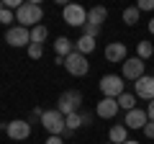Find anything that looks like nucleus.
<instances>
[{
	"instance_id": "c756f323",
	"label": "nucleus",
	"mask_w": 154,
	"mask_h": 144,
	"mask_svg": "<svg viewBox=\"0 0 154 144\" xmlns=\"http://www.w3.org/2000/svg\"><path fill=\"white\" fill-rule=\"evenodd\" d=\"M46 144H67V142L62 136H49V139H46Z\"/></svg>"
},
{
	"instance_id": "6ab92c4d",
	"label": "nucleus",
	"mask_w": 154,
	"mask_h": 144,
	"mask_svg": "<svg viewBox=\"0 0 154 144\" xmlns=\"http://www.w3.org/2000/svg\"><path fill=\"white\" fill-rule=\"evenodd\" d=\"M139 8L136 5H131V8H126V11H123V23H126V26H136L139 23Z\"/></svg>"
},
{
	"instance_id": "f03ea898",
	"label": "nucleus",
	"mask_w": 154,
	"mask_h": 144,
	"mask_svg": "<svg viewBox=\"0 0 154 144\" xmlns=\"http://www.w3.org/2000/svg\"><path fill=\"white\" fill-rule=\"evenodd\" d=\"M80 105H82V93H80V90H67V93H62L59 100H57V111L67 118V116H72V113L82 111Z\"/></svg>"
},
{
	"instance_id": "393cba45",
	"label": "nucleus",
	"mask_w": 154,
	"mask_h": 144,
	"mask_svg": "<svg viewBox=\"0 0 154 144\" xmlns=\"http://www.w3.org/2000/svg\"><path fill=\"white\" fill-rule=\"evenodd\" d=\"M13 21H16V16H13L8 8H3V11H0V23H3V26H8V23H13Z\"/></svg>"
},
{
	"instance_id": "4468645a",
	"label": "nucleus",
	"mask_w": 154,
	"mask_h": 144,
	"mask_svg": "<svg viewBox=\"0 0 154 144\" xmlns=\"http://www.w3.org/2000/svg\"><path fill=\"white\" fill-rule=\"evenodd\" d=\"M108 139H110V144H123V142H128V129L123 126V124H116V126H110Z\"/></svg>"
},
{
	"instance_id": "bb28decb",
	"label": "nucleus",
	"mask_w": 154,
	"mask_h": 144,
	"mask_svg": "<svg viewBox=\"0 0 154 144\" xmlns=\"http://www.w3.org/2000/svg\"><path fill=\"white\" fill-rule=\"evenodd\" d=\"M80 121H82V126H90V124H93V113L80 111Z\"/></svg>"
},
{
	"instance_id": "39448f33",
	"label": "nucleus",
	"mask_w": 154,
	"mask_h": 144,
	"mask_svg": "<svg viewBox=\"0 0 154 144\" xmlns=\"http://www.w3.org/2000/svg\"><path fill=\"white\" fill-rule=\"evenodd\" d=\"M62 18H64L67 26H75V28H82L88 23V11L82 5H77V3H69V5L62 11Z\"/></svg>"
},
{
	"instance_id": "7ed1b4c3",
	"label": "nucleus",
	"mask_w": 154,
	"mask_h": 144,
	"mask_svg": "<svg viewBox=\"0 0 154 144\" xmlns=\"http://www.w3.org/2000/svg\"><path fill=\"white\" fill-rule=\"evenodd\" d=\"M100 90H103V98H121L126 93V83H123L121 75H103L100 77Z\"/></svg>"
},
{
	"instance_id": "6e6552de",
	"label": "nucleus",
	"mask_w": 154,
	"mask_h": 144,
	"mask_svg": "<svg viewBox=\"0 0 154 144\" xmlns=\"http://www.w3.org/2000/svg\"><path fill=\"white\" fill-rule=\"evenodd\" d=\"M5 134L11 139H16V142H21V139H28L31 136V124L23 121V118H16V121H11L5 126Z\"/></svg>"
},
{
	"instance_id": "f257e3e1",
	"label": "nucleus",
	"mask_w": 154,
	"mask_h": 144,
	"mask_svg": "<svg viewBox=\"0 0 154 144\" xmlns=\"http://www.w3.org/2000/svg\"><path fill=\"white\" fill-rule=\"evenodd\" d=\"M41 18H44V11H41L38 3H23V5L16 11V21H18V26H23V28L38 26Z\"/></svg>"
},
{
	"instance_id": "9b49d317",
	"label": "nucleus",
	"mask_w": 154,
	"mask_h": 144,
	"mask_svg": "<svg viewBox=\"0 0 154 144\" xmlns=\"http://www.w3.org/2000/svg\"><path fill=\"white\" fill-rule=\"evenodd\" d=\"M146 124H149L146 111H141V108H134V111L126 113V121H123V126H126V129H144Z\"/></svg>"
},
{
	"instance_id": "aec40b11",
	"label": "nucleus",
	"mask_w": 154,
	"mask_h": 144,
	"mask_svg": "<svg viewBox=\"0 0 154 144\" xmlns=\"http://www.w3.org/2000/svg\"><path fill=\"white\" fill-rule=\"evenodd\" d=\"M118 108H126V113H128V111H134V108H136V95L123 93L121 98H118Z\"/></svg>"
},
{
	"instance_id": "5701e85b",
	"label": "nucleus",
	"mask_w": 154,
	"mask_h": 144,
	"mask_svg": "<svg viewBox=\"0 0 154 144\" xmlns=\"http://www.w3.org/2000/svg\"><path fill=\"white\" fill-rule=\"evenodd\" d=\"M82 36H90V39H98V36H100V26H93V23H85V26H82Z\"/></svg>"
},
{
	"instance_id": "a211bd4d",
	"label": "nucleus",
	"mask_w": 154,
	"mask_h": 144,
	"mask_svg": "<svg viewBox=\"0 0 154 144\" xmlns=\"http://www.w3.org/2000/svg\"><path fill=\"white\" fill-rule=\"evenodd\" d=\"M46 36H49V28H46V26H41V23L31 28V44H44V41H46Z\"/></svg>"
},
{
	"instance_id": "412c9836",
	"label": "nucleus",
	"mask_w": 154,
	"mask_h": 144,
	"mask_svg": "<svg viewBox=\"0 0 154 144\" xmlns=\"http://www.w3.org/2000/svg\"><path fill=\"white\" fill-rule=\"evenodd\" d=\"M139 59H149V57L154 54V44L152 41H139Z\"/></svg>"
},
{
	"instance_id": "c85d7f7f",
	"label": "nucleus",
	"mask_w": 154,
	"mask_h": 144,
	"mask_svg": "<svg viewBox=\"0 0 154 144\" xmlns=\"http://www.w3.org/2000/svg\"><path fill=\"white\" fill-rule=\"evenodd\" d=\"M21 5H23L21 0H5V8H8V11H18Z\"/></svg>"
},
{
	"instance_id": "1a4fd4ad",
	"label": "nucleus",
	"mask_w": 154,
	"mask_h": 144,
	"mask_svg": "<svg viewBox=\"0 0 154 144\" xmlns=\"http://www.w3.org/2000/svg\"><path fill=\"white\" fill-rule=\"evenodd\" d=\"M136 88V98H144V100H154V75H144L134 83Z\"/></svg>"
},
{
	"instance_id": "f8f14e48",
	"label": "nucleus",
	"mask_w": 154,
	"mask_h": 144,
	"mask_svg": "<svg viewBox=\"0 0 154 144\" xmlns=\"http://www.w3.org/2000/svg\"><path fill=\"white\" fill-rule=\"evenodd\" d=\"M126 54H128V49L121 44V41H110L108 46H105V59L108 62H126Z\"/></svg>"
},
{
	"instance_id": "f3484780",
	"label": "nucleus",
	"mask_w": 154,
	"mask_h": 144,
	"mask_svg": "<svg viewBox=\"0 0 154 144\" xmlns=\"http://www.w3.org/2000/svg\"><path fill=\"white\" fill-rule=\"evenodd\" d=\"M75 52H80V54L88 57L90 52H95V39H90V36H82V39L75 44Z\"/></svg>"
},
{
	"instance_id": "ddd939ff",
	"label": "nucleus",
	"mask_w": 154,
	"mask_h": 144,
	"mask_svg": "<svg viewBox=\"0 0 154 144\" xmlns=\"http://www.w3.org/2000/svg\"><path fill=\"white\" fill-rule=\"evenodd\" d=\"M95 113H98L100 118H113L116 113H118V100L116 98H103L98 103V108H95Z\"/></svg>"
},
{
	"instance_id": "2eb2a0df",
	"label": "nucleus",
	"mask_w": 154,
	"mask_h": 144,
	"mask_svg": "<svg viewBox=\"0 0 154 144\" xmlns=\"http://www.w3.org/2000/svg\"><path fill=\"white\" fill-rule=\"evenodd\" d=\"M54 52H57V57H62V59H67V57L75 52V44H72L67 36H59V39L54 41Z\"/></svg>"
},
{
	"instance_id": "473e14b6",
	"label": "nucleus",
	"mask_w": 154,
	"mask_h": 144,
	"mask_svg": "<svg viewBox=\"0 0 154 144\" xmlns=\"http://www.w3.org/2000/svg\"><path fill=\"white\" fill-rule=\"evenodd\" d=\"M123 144H139V142H134V139H128V142H123Z\"/></svg>"
},
{
	"instance_id": "7c9ffc66",
	"label": "nucleus",
	"mask_w": 154,
	"mask_h": 144,
	"mask_svg": "<svg viewBox=\"0 0 154 144\" xmlns=\"http://www.w3.org/2000/svg\"><path fill=\"white\" fill-rule=\"evenodd\" d=\"M146 116H149V121H154V100H149V111H146Z\"/></svg>"
},
{
	"instance_id": "72a5a7b5",
	"label": "nucleus",
	"mask_w": 154,
	"mask_h": 144,
	"mask_svg": "<svg viewBox=\"0 0 154 144\" xmlns=\"http://www.w3.org/2000/svg\"><path fill=\"white\" fill-rule=\"evenodd\" d=\"M3 8H5V3H3V0H0V11H3Z\"/></svg>"
},
{
	"instance_id": "b1692460",
	"label": "nucleus",
	"mask_w": 154,
	"mask_h": 144,
	"mask_svg": "<svg viewBox=\"0 0 154 144\" xmlns=\"http://www.w3.org/2000/svg\"><path fill=\"white\" fill-rule=\"evenodd\" d=\"M41 54H44V44H28V57L31 59H38Z\"/></svg>"
},
{
	"instance_id": "a878e982",
	"label": "nucleus",
	"mask_w": 154,
	"mask_h": 144,
	"mask_svg": "<svg viewBox=\"0 0 154 144\" xmlns=\"http://www.w3.org/2000/svg\"><path fill=\"white\" fill-rule=\"evenodd\" d=\"M139 11H154V0H139Z\"/></svg>"
},
{
	"instance_id": "4be33fe9",
	"label": "nucleus",
	"mask_w": 154,
	"mask_h": 144,
	"mask_svg": "<svg viewBox=\"0 0 154 144\" xmlns=\"http://www.w3.org/2000/svg\"><path fill=\"white\" fill-rule=\"evenodd\" d=\"M80 126H82V121H80V111L72 113V116H67V129H69V131H77Z\"/></svg>"
},
{
	"instance_id": "20e7f679",
	"label": "nucleus",
	"mask_w": 154,
	"mask_h": 144,
	"mask_svg": "<svg viewBox=\"0 0 154 144\" xmlns=\"http://www.w3.org/2000/svg\"><path fill=\"white\" fill-rule=\"evenodd\" d=\"M41 126L49 131V136H62L67 129V118L62 116L59 111H44V116H41Z\"/></svg>"
},
{
	"instance_id": "cd10ccee",
	"label": "nucleus",
	"mask_w": 154,
	"mask_h": 144,
	"mask_svg": "<svg viewBox=\"0 0 154 144\" xmlns=\"http://www.w3.org/2000/svg\"><path fill=\"white\" fill-rule=\"evenodd\" d=\"M141 131H144V134H146V139H154V121H149V124H146V126H144V129H141Z\"/></svg>"
},
{
	"instance_id": "2f4dec72",
	"label": "nucleus",
	"mask_w": 154,
	"mask_h": 144,
	"mask_svg": "<svg viewBox=\"0 0 154 144\" xmlns=\"http://www.w3.org/2000/svg\"><path fill=\"white\" fill-rule=\"evenodd\" d=\"M149 33H154V18L149 21Z\"/></svg>"
},
{
	"instance_id": "0eeeda50",
	"label": "nucleus",
	"mask_w": 154,
	"mask_h": 144,
	"mask_svg": "<svg viewBox=\"0 0 154 144\" xmlns=\"http://www.w3.org/2000/svg\"><path fill=\"white\" fill-rule=\"evenodd\" d=\"M5 41L11 46H28L31 44V28H23V26H11L5 31Z\"/></svg>"
},
{
	"instance_id": "dca6fc26",
	"label": "nucleus",
	"mask_w": 154,
	"mask_h": 144,
	"mask_svg": "<svg viewBox=\"0 0 154 144\" xmlns=\"http://www.w3.org/2000/svg\"><path fill=\"white\" fill-rule=\"evenodd\" d=\"M105 18H108V11L103 5H95V8L88 11V23H93V26H103Z\"/></svg>"
},
{
	"instance_id": "423d86ee",
	"label": "nucleus",
	"mask_w": 154,
	"mask_h": 144,
	"mask_svg": "<svg viewBox=\"0 0 154 144\" xmlns=\"http://www.w3.org/2000/svg\"><path fill=\"white\" fill-rule=\"evenodd\" d=\"M64 67L69 75H75V77H82V75H88L90 72V62L85 54H80V52H72L69 57L64 59Z\"/></svg>"
},
{
	"instance_id": "9d476101",
	"label": "nucleus",
	"mask_w": 154,
	"mask_h": 144,
	"mask_svg": "<svg viewBox=\"0 0 154 144\" xmlns=\"http://www.w3.org/2000/svg\"><path fill=\"white\" fill-rule=\"evenodd\" d=\"M123 77H126V80H139V77H144V59H139V57L126 59V62H123Z\"/></svg>"
}]
</instances>
